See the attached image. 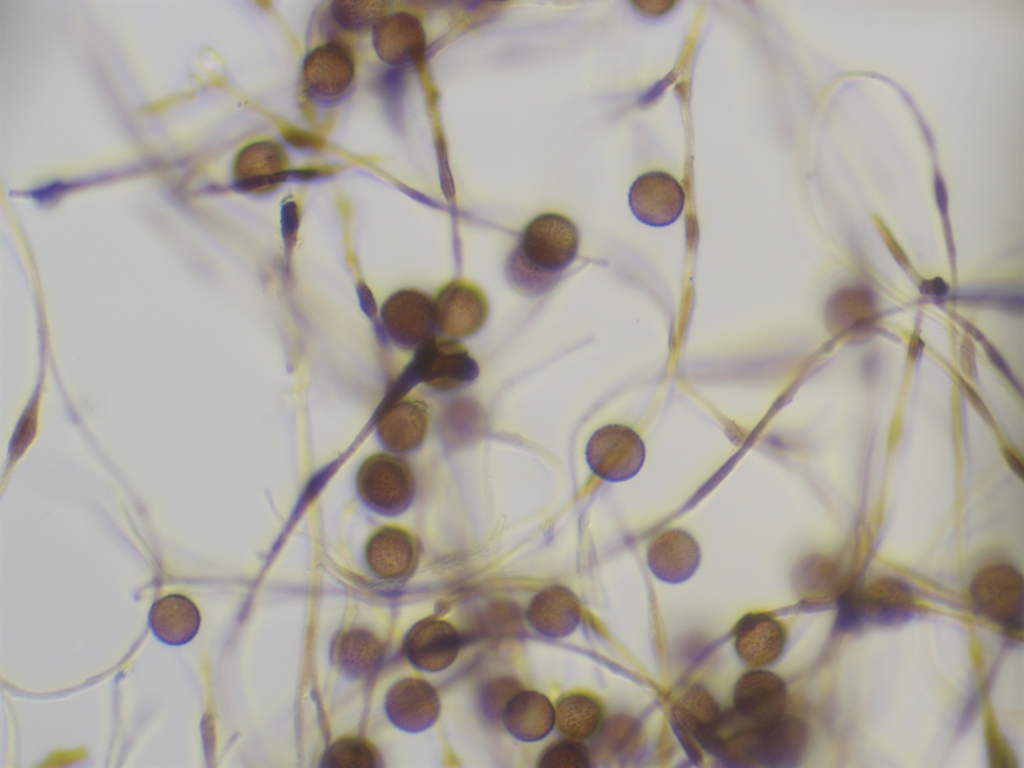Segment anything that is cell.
Instances as JSON below:
<instances>
[{
	"label": "cell",
	"instance_id": "obj_1",
	"mask_svg": "<svg viewBox=\"0 0 1024 768\" xmlns=\"http://www.w3.org/2000/svg\"><path fill=\"white\" fill-rule=\"evenodd\" d=\"M579 241L578 227L568 217L554 212L534 217L507 255V283L527 297L548 293L575 260Z\"/></svg>",
	"mask_w": 1024,
	"mask_h": 768
},
{
	"label": "cell",
	"instance_id": "obj_2",
	"mask_svg": "<svg viewBox=\"0 0 1024 768\" xmlns=\"http://www.w3.org/2000/svg\"><path fill=\"white\" fill-rule=\"evenodd\" d=\"M807 740L804 722L785 712L762 723L736 718L725 730L716 752L760 766L790 767L802 758Z\"/></svg>",
	"mask_w": 1024,
	"mask_h": 768
},
{
	"label": "cell",
	"instance_id": "obj_3",
	"mask_svg": "<svg viewBox=\"0 0 1024 768\" xmlns=\"http://www.w3.org/2000/svg\"><path fill=\"white\" fill-rule=\"evenodd\" d=\"M970 596L976 612L1013 637H1022L1024 580L1007 563L986 566L974 577Z\"/></svg>",
	"mask_w": 1024,
	"mask_h": 768
},
{
	"label": "cell",
	"instance_id": "obj_4",
	"mask_svg": "<svg viewBox=\"0 0 1024 768\" xmlns=\"http://www.w3.org/2000/svg\"><path fill=\"white\" fill-rule=\"evenodd\" d=\"M411 373L435 391L451 392L474 382L480 367L456 338L435 334L415 349Z\"/></svg>",
	"mask_w": 1024,
	"mask_h": 768
},
{
	"label": "cell",
	"instance_id": "obj_5",
	"mask_svg": "<svg viewBox=\"0 0 1024 768\" xmlns=\"http://www.w3.org/2000/svg\"><path fill=\"white\" fill-rule=\"evenodd\" d=\"M645 445L630 427L608 424L590 437L585 456L590 470L608 482L627 481L638 474L645 461Z\"/></svg>",
	"mask_w": 1024,
	"mask_h": 768
},
{
	"label": "cell",
	"instance_id": "obj_6",
	"mask_svg": "<svg viewBox=\"0 0 1024 768\" xmlns=\"http://www.w3.org/2000/svg\"><path fill=\"white\" fill-rule=\"evenodd\" d=\"M383 328L398 347L415 350L435 335L437 328L433 298L417 288H402L382 304Z\"/></svg>",
	"mask_w": 1024,
	"mask_h": 768
},
{
	"label": "cell",
	"instance_id": "obj_7",
	"mask_svg": "<svg viewBox=\"0 0 1024 768\" xmlns=\"http://www.w3.org/2000/svg\"><path fill=\"white\" fill-rule=\"evenodd\" d=\"M359 493L381 510L396 512L413 499L415 478L409 464L389 454H375L361 465L357 475Z\"/></svg>",
	"mask_w": 1024,
	"mask_h": 768
},
{
	"label": "cell",
	"instance_id": "obj_8",
	"mask_svg": "<svg viewBox=\"0 0 1024 768\" xmlns=\"http://www.w3.org/2000/svg\"><path fill=\"white\" fill-rule=\"evenodd\" d=\"M433 301L437 329L452 338H468L477 334L489 316L485 292L465 279H453L444 284Z\"/></svg>",
	"mask_w": 1024,
	"mask_h": 768
},
{
	"label": "cell",
	"instance_id": "obj_9",
	"mask_svg": "<svg viewBox=\"0 0 1024 768\" xmlns=\"http://www.w3.org/2000/svg\"><path fill=\"white\" fill-rule=\"evenodd\" d=\"M355 75L356 62L349 47L329 41L306 55L301 71L302 87L310 98L331 102L349 90Z\"/></svg>",
	"mask_w": 1024,
	"mask_h": 768
},
{
	"label": "cell",
	"instance_id": "obj_10",
	"mask_svg": "<svg viewBox=\"0 0 1024 768\" xmlns=\"http://www.w3.org/2000/svg\"><path fill=\"white\" fill-rule=\"evenodd\" d=\"M628 203L633 215L641 223L652 227H665L681 215L685 193L679 182L662 171L640 175L630 186Z\"/></svg>",
	"mask_w": 1024,
	"mask_h": 768
},
{
	"label": "cell",
	"instance_id": "obj_11",
	"mask_svg": "<svg viewBox=\"0 0 1024 768\" xmlns=\"http://www.w3.org/2000/svg\"><path fill=\"white\" fill-rule=\"evenodd\" d=\"M462 646L459 632L447 621L427 617L415 623L403 641V651L410 663L426 672L448 668Z\"/></svg>",
	"mask_w": 1024,
	"mask_h": 768
},
{
	"label": "cell",
	"instance_id": "obj_12",
	"mask_svg": "<svg viewBox=\"0 0 1024 768\" xmlns=\"http://www.w3.org/2000/svg\"><path fill=\"white\" fill-rule=\"evenodd\" d=\"M372 44L387 65L405 68L424 56L426 35L419 18L399 11L384 15L372 29Z\"/></svg>",
	"mask_w": 1024,
	"mask_h": 768
},
{
	"label": "cell",
	"instance_id": "obj_13",
	"mask_svg": "<svg viewBox=\"0 0 1024 768\" xmlns=\"http://www.w3.org/2000/svg\"><path fill=\"white\" fill-rule=\"evenodd\" d=\"M289 158L275 140L261 139L244 146L236 155L233 175L238 186L250 193H269L285 179Z\"/></svg>",
	"mask_w": 1024,
	"mask_h": 768
},
{
	"label": "cell",
	"instance_id": "obj_14",
	"mask_svg": "<svg viewBox=\"0 0 1024 768\" xmlns=\"http://www.w3.org/2000/svg\"><path fill=\"white\" fill-rule=\"evenodd\" d=\"M385 710L389 720L399 729L417 733L430 728L440 713V700L427 681L408 677L396 682L388 691Z\"/></svg>",
	"mask_w": 1024,
	"mask_h": 768
},
{
	"label": "cell",
	"instance_id": "obj_15",
	"mask_svg": "<svg viewBox=\"0 0 1024 768\" xmlns=\"http://www.w3.org/2000/svg\"><path fill=\"white\" fill-rule=\"evenodd\" d=\"M787 688L777 674L753 669L736 681L732 710L750 723H762L785 712Z\"/></svg>",
	"mask_w": 1024,
	"mask_h": 768
},
{
	"label": "cell",
	"instance_id": "obj_16",
	"mask_svg": "<svg viewBox=\"0 0 1024 768\" xmlns=\"http://www.w3.org/2000/svg\"><path fill=\"white\" fill-rule=\"evenodd\" d=\"M734 649L738 657L752 667L775 663L783 654L787 631L769 612L744 615L733 629Z\"/></svg>",
	"mask_w": 1024,
	"mask_h": 768
},
{
	"label": "cell",
	"instance_id": "obj_17",
	"mask_svg": "<svg viewBox=\"0 0 1024 768\" xmlns=\"http://www.w3.org/2000/svg\"><path fill=\"white\" fill-rule=\"evenodd\" d=\"M700 547L694 537L682 529H669L657 535L647 548L651 572L667 583H680L697 570Z\"/></svg>",
	"mask_w": 1024,
	"mask_h": 768
},
{
	"label": "cell",
	"instance_id": "obj_18",
	"mask_svg": "<svg viewBox=\"0 0 1024 768\" xmlns=\"http://www.w3.org/2000/svg\"><path fill=\"white\" fill-rule=\"evenodd\" d=\"M429 423V410L424 401L402 398L383 411L378 420V432L389 449L410 452L425 441Z\"/></svg>",
	"mask_w": 1024,
	"mask_h": 768
},
{
	"label": "cell",
	"instance_id": "obj_19",
	"mask_svg": "<svg viewBox=\"0 0 1024 768\" xmlns=\"http://www.w3.org/2000/svg\"><path fill=\"white\" fill-rule=\"evenodd\" d=\"M581 609L576 595L568 588L554 585L536 594L529 603L526 619L538 633L562 638L579 624Z\"/></svg>",
	"mask_w": 1024,
	"mask_h": 768
},
{
	"label": "cell",
	"instance_id": "obj_20",
	"mask_svg": "<svg viewBox=\"0 0 1024 768\" xmlns=\"http://www.w3.org/2000/svg\"><path fill=\"white\" fill-rule=\"evenodd\" d=\"M859 603L864 623L884 626L904 623L916 611L910 587L892 577L879 578L859 591Z\"/></svg>",
	"mask_w": 1024,
	"mask_h": 768
},
{
	"label": "cell",
	"instance_id": "obj_21",
	"mask_svg": "<svg viewBox=\"0 0 1024 768\" xmlns=\"http://www.w3.org/2000/svg\"><path fill=\"white\" fill-rule=\"evenodd\" d=\"M501 720L512 737L523 742H536L552 731L555 709L544 694L521 689L505 705Z\"/></svg>",
	"mask_w": 1024,
	"mask_h": 768
},
{
	"label": "cell",
	"instance_id": "obj_22",
	"mask_svg": "<svg viewBox=\"0 0 1024 768\" xmlns=\"http://www.w3.org/2000/svg\"><path fill=\"white\" fill-rule=\"evenodd\" d=\"M366 561L370 569L384 579L407 576L417 562V546L405 529L386 526L376 531L366 546Z\"/></svg>",
	"mask_w": 1024,
	"mask_h": 768
},
{
	"label": "cell",
	"instance_id": "obj_23",
	"mask_svg": "<svg viewBox=\"0 0 1024 768\" xmlns=\"http://www.w3.org/2000/svg\"><path fill=\"white\" fill-rule=\"evenodd\" d=\"M197 606L184 595L170 594L155 601L148 613L154 637L169 646H182L194 639L200 628Z\"/></svg>",
	"mask_w": 1024,
	"mask_h": 768
},
{
	"label": "cell",
	"instance_id": "obj_24",
	"mask_svg": "<svg viewBox=\"0 0 1024 768\" xmlns=\"http://www.w3.org/2000/svg\"><path fill=\"white\" fill-rule=\"evenodd\" d=\"M554 709L555 726L565 738L587 740L602 728L603 705L588 692H569L557 700Z\"/></svg>",
	"mask_w": 1024,
	"mask_h": 768
},
{
	"label": "cell",
	"instance_id": "obj_25",
	"mask_svg": "<svg viewBox=\"0 0 1024 768\" xmlns=\"http://www.w3.org/2000/svg\"><path fill=\"white\" fill-rule=\"evenodd\" d=\"M383 647L374 634L364 629H351L339 636L332 649L338 669L350 678L371 675L383 657Z\"/></svg>",
	"mask_w": 1024,
	"mask_h": 768
},
{
	"label": "cell",
	"instance_id": "obj_26",
	"mask_svg": "<svg viewBox=\"0 0 1024 768\" xmlns=\"http://www.w3.org/2000/svg\"><path fill=\"white\" fill-rule=\"evenodd\" d=\"M723 712L713 695L700 685L690 686L676 704V714L682 725L703 746L716 731Z\"/></svg>",
	"mask_w": 1024,
	"mask_h": 768
},
{
	"label": "cell",
	"instance_id": "obj_27",
	"mask_svg": "<svg viewBox=\"0 0 1024 768\" xmlns=\"http://www.w3.org/2000/svg\"><path fill=\"white\" fill-rule=\"evenodd\" d=\"M388 3L384 1H334L331 2L332 18L343 30L362 33L373 29L386 15Z\"/></svg>",
	"mask_w": 1024,
	"mask_h": 768
},
{
	"label": "cell",
	"instance_id": "obj_28",
	"mask_svg": "<svg viewBox=\"0 0 1024 768\" xmlns=\"http://www.w3.org/2000/svg\"><path fill=\"white\" fill-rule=\"evenodd\" d=\"M323 765L331 768H374L377 766V755L365 740L344 737L329 747Z\"/></svg>",
	"mask_w": 1024,
	"mask_h": 768
},
{
	"label": "cell",
	"instance_id": "obj_29",
	"mask_svg": "<svg viewBox=\"0 0 1024 768\" xmlns=\"http://www.w3.org/2000/svg\"><path fill=\"white\" fill-rule=\"evenodd\" d=\"M540 768H589L591 756L581 741L558 740L549 744L538 759Z\"/></svg>",
	"mask_w": 1024,
	"mask_h": 768
},
{
	"label": "cell",
	"instance_id": "obj_30",
	"mask_svg": "<svg viewBox=\"0 0 1024 768\" xmlns=\"http://www.w3.org/2000/svg\"><path fill=\"white\" fill-rule=\"evenodd\" d=\"M519 690H521V683L512 677L505 676L491 680L481 694L483 710L490 717H501L505 705Z\"/></svg>",
	"mask_w": 1024,
	"mask_h": 768
},
{
	"label": "cell",
	"instance_id": "obj_31",
	"mask_svg": "<svg viewBox=\"0 0 1024 768\" xmlns=\"http://www.w3.org/2000/svg\"><path fill=\"white\" fill-rule=\"evenodd\" d=\"M38 400L39 398L36 394L34 396V400H32L27 406L17 424L9 449V462L11 465L17 461L23 453H25L26 449L35 438L38 427Z\"/></svg>",
	"mask_w": 1024,
	"mask_h": 768
},
{
	"label": "cell",
	"instance_id": "obj_32",
	"mask_svg": "<svg viewBox=\"0 0 1024 768\" xmlns=\"http://www.w3.org/2000/svg\"><path fill=\"white\" fill-rule=\"evenodd\" d=\"M864 624L860 603L859 591L848 590L838 600V614L836 629L838 632H850Z\"/></svg>",
	"mask_w": 1024,
	"mask_h": 768
},
{
	"label": "cell",
	"instance_id": "obj_33",
	"mask_svg": "<svg viewBox=\"0 0 1024 768\" xmlns=\"http://www.w3.org/2000/svg\"><path fill=\"white\" fill-rule=\"evenodd\" d=\"M802 568L805 581L816 589L831 587L836 577L833 563L826 558H811Z\"/></svg>",
	"mask_w": 1024,
	"mask_h": 768
},
{
	"label": "cell",
	"instance_id": "obj_34",
	"mask_svg": "<svg viewBox=\"0 0 1024 768\" xmlns=\"http://www.w3.org/2000/svg\"><path fill=\"white\" fill-rule=\"evenodd\" d=\"M988 745L990 747L991 760H1010L1009 752L1006 749L1003 740L999 737L997 730L990 729Z\"/></svg>",
	"mask_w": 1024,
	"mask_h": 768
},
{
	"label": "cell",
	"instance_id": "obj_35",
	"mask_svg": "<svg viewBox=\"0 0 1024 768\" xmlns=\"http://www.w3.org/2000/svg\"><path fill=\"white\" fill-rule=\"evenodd\" d=\"M1004 456L1006 458V461H1007L1008 465L1013 469V471L1015 473H1017L1019 475V477H1022V474H1023L1022 463L1016 457V455L1012 451H1010L1009 449H1006L1005 452H1004Z\"/></svg>",
	"mask_w": 1024,
	"mask_h": 768
}]
</instances>
